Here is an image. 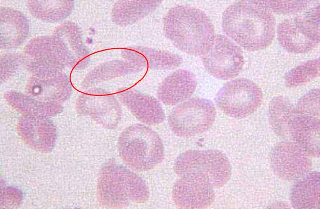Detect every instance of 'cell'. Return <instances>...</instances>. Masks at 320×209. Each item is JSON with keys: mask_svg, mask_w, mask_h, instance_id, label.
<instances>
[{"mask_svg": "<svg viewBox=\"0 0 320 209\" xmlns=\"http://www.w3.org/2000/svg\"><path fill=\"white\" fill-rule=\"evenodd\" d=\"M225 33L245 50L256 51L267 48L273 40L276 20L271 11L254 1L236 2L222 16Z\"/></svg>", "mask_w": 320, "mask_h": 209, "instance_id": "1", "label": "cell"}, {"mask_svg": "<svg viewBox=\"0 0 320 209\" xmlns=\"http://www.w3.org/2000/svg\"><path fill=\"white\" fill-rule=\"evenodd\" d=\"M166 37L178 49L187 54L203 55L215 37L214 25L201 9L186 5L171 8L163 23Z\"/></svg>", "mask_w": 320, "mask_h": 209, "instance_id": "2", "label": "cell"}, {"mask_svg": "<svg viewBox=\"0 0 320 209\" xmlns=\"http://www.w3.org/2000/svg\"><path fill=\"white\" fill-rule=\"evenodd\" d=\"M97 192L100 202L111 208H123L130 203H143L149 197V190L136 174L122 165L110 163L101 170Z\"/></svg>", "mask_w": 320, "mask_h": 209, "instance_id": "3", "label": "cell"}, {"mask_svg": "<svg viewBox=\"0 0 320 209\" xmlns=\"http://www.w3.org/2000/svg\"><path fill=\"white\" fill-rule=\"evenodd\" d=\"M119 156L130 168L146 171L153 169L164 158V147L159 135L150 127L135 124L126 128L118 141Z\"/></svg>", "mask_w": 320, "mask_h": 209, "instance_id": "4", "label": "cell"}, {"mask_svg": "<svg viewBox=\"0 0 320 209\" xmlns=\"http://www.w3.org/2000/svg\"><path fill=\"white\" fill-rule=\"evenodd\" d=\"M173 168L180 177L192 174L202 176L213 188L226 184L232 171L227 157L215 149L186 151L176 158Z\"/></svg>", "mask_w": 320, "mask_h": 209, "instance_id": "5", "label": "cell"}, {"mask_svg": "<svg viewBox=\"0 0 320 209\" xmlns=\"http://www.w3.org/2000/svg\"><path fill=\"white\" fill-rule=\"evenodd\" d=\"M276 32L280 44L289 52L301 54L313 50L319 43V5L303 15L282 21Z\"/></svg>", "mask_w": 320, "mask_h": 209, "instance_id": "6", "label": "cell"}, {"mask_svg": "<svg viewBox=\"0 0 320 209\" xmlns=\"http://www.w3.org/2000/svg\"><path fill=\"white\" fill-rule=\"evenodd\" d=\"M216 114L215 107L211 101L195 97L174 107L168 116V123L176 135L190 138L209 129Z\"/></svg>", "mask_w": 320, "mask_h": 209, "instance_id": "7", "label": "cell"}, {"mask_svg": "<svg viewBox=\"0 0 320 209\" xmlns=\"http://www.w3.org/2000/svg\"><path fill=\"white\" fill-rule=\"evenodd\" d=\"M263 93L253 81L238 78L226 83L218 91L215 102L227 116L244 118L254 113L261 106Z\"/></svg>", "mask_w": 320, "mask_h": 209, "instance_id": "8", "label": "cell"}, {"mask_svg": "<svg viewBox=\"0 0 320 209\" xmlns=\"http://www.w3.org/2000/svg\"><path fill=\"white\" fill-rule=\"evenodd\" d=\"M202 62L212 76L225 80L238 75L244 61L241 48L227 37L218 34L202 55Z\"/></svg>", "mask_w": 320, "mask_h": 209, "instance_id": "9", "label": "cell"}, {"mask_svg": "<svg viewBox=\"0 0 320 209\" xmlns=\"http://www.w3.org/2000/svg\"><path fill=\"white\" fill-rule=\"evenodd\" d=\"M31 64L33 75L27 88L29 96L39 100L56 103L69 96L70 87L59 67Z\"/></svg>", "mask_w": 320, "mask_h": 209, "instance_id": "10", "label": "cell"}, {"mask_svg": "<svg viewBox=\"0 0 320 209\" xmlns=\"http://www.w3.org/2000/svg\"><path fill=\"white\" fill-rule=\"evenodd\" d=\"M310 155L294 142H282L270 154V163L274 174L286 181L297 180L310 171Z\"/></svg>", "mask_w": 320, "mask_h": 209, "instance_id": "11", "label": "cell"}, {"mask_svg": "<svg viewBox=\"0 0 320 209\" xmlns=\"http://www.w3.org/2000/svg\"><path fill=\"white\" fill-rule=\"evenodd\" d=\"M172 199L180 208L198 209L210 206L213 202V187L203 176L188 175L176 182L172 189Z\"/></svg>", "mask_w": 320, "mask_h": 209, "instance_id": "12", "label": "cell"}, {"mask_svg": "<svg viewBox=\"0 0 320 209\" xmlns=\"http://www.w3.org/2000/svg\"><path fill=\"white\" fill-rule=\"evenodd\" d=\"M83 95L77 100V109L106 128H115L122 115L121 107L112 95L103 90Z\"/></svg>", "mask_w": 320, "mask_h": 209, "instance_id": "13", "label": "cell"}, {"mask_svg": "<svg viewBox=\"0 0 320 209\" xmlns=\"http://www.w3.org/2000/svg\"><path fill=\"white\" fill-rule=\"evenodd\" d=\"M18 131L27 144L42 152L50 151L57 138L54 124L46 116L25 115L19 121Z\"/></svg>", "mask_w": 320, "mask_h": 209, "instance_id": "14", "label": "cell"}, {"mask_svg": "<svg viewBox=\"0 0 320 209\" xmlns=\"http://www.w3.org/2000/svg\"><path fill=\"white\" fill-rule=\"evenodd\" d=\"M119 98L130 112L144 124L157 125L165 119L160 103L153 96L134 89H128L119 93Z\"/></svg>", "mask_w": 320, "mask_h": 209, "instance_id": "15", "label": "cell"}, {"mask_svg": "<svg viewBox=\"0 0 320 209\" xmlns=\"http://www.w3.org/2000/svg\"><path fill=\"white\" fill-rule=\"evenodd\" d=\"M197 87L195 76L191 72L179 69L166 77L157 92L159 100L164 104L172 106L188 99Z\"/></svg>", "mask_w": 320, "mask_h": 209, "instance_id": "16", "label": "cell"}, {"mask_svg": "<svg viewBox=\"0 0 320 209\" xmlns=\"http://www.w3.org/2000/svg\"><path fill=\"white\" fill-rule=\"evenodd\" d=\"M122 55L125 60L143 69L170 70L179 66L183 62L182 58L177 54L145 47H129L123 50Z\"/></svg>", "mask_w": 320, "mask_h": 209, "instance_id": "17", "label": "cell"}, {"mask_svg": "<svg viewBox=\"0 0 320 209\" xmlns=\"http://www.w3.org/2000/svg\"><path fill=\"white\" fill-rule=\"evenodd\" d=\"M25 52L34 63L59 67L69 59V53L65 44L57 37H39L31 40Z\"/></svg>", "mask_w": 320, "mask_h": 209, "instance_id": "18", "label": "cell"}, {"mask_svg": "<svg viewBox=\"0 0 320 209\" xmlns=\"http://www.w3.org/2000/svg\"><path fill=\"white\" fill-rule=\"evenodd\" d=\"M289 132L293 142L310 156L319 157V119L297 113L289 123Z\"/></svg>", "mask_w": 320, "mask_h": 209, "instance_id": "19", "label": "cell"}, {"mask_svg": "<svg viewBox=\"0 0 320 209\" xmlns=\"http://www.w3.org/2000/svg\"><path fill=\"white\" fill-rule=\"evenodd\" d=\"M319 172H309L292 186L290 200L292 207L298 209L319 208Z\"/></svg>", "mask_w": 320, "mask_h": 209, "instance_id": "20", "label": "cell"}, {"mask_svg": "<svg viewBox=\"0 0 320 209\" xmlns=\"http://www.w3.org/2000/svg\"><path fill=\"white\" fill-rule=\"evenodd\" d=\"M29 24L19 11L8 8H1V44L4 48L20 45L27 37Z\"/></svg>", "mask_w": 320, "mask_h": 209, "instance_id": "21", "label": "cell"}, {"mask_svg": "<svg viewBox=\"0 0 320 209\" xmlns=\"http://www.w3.org/2000/svg\"><path fill=\"white\" fill-rule=\"evenodd\" d=\"M161 1H119L112 11V19L116 24L126 26L136 23L153 12Z\"/></svg>", "mask_w": 320, "mask_h": 209, "instance_id": "22", "label": "cell"}, {"mask_svg": "<svg viewBox=\"0 0 320 209\" xmlns=\"http://www.w3.org/2000/svg\"><path fill=\"white\" fill-rule=\"evenodd\" d=\"M5 98L13 108L25 115L48 117L54 116L62 110L59 103L39 100L16 92H7Z\"/></svg>", "mask_w": 320, "mask_h": 209, "instance_id": "23", "label": "cell"}, {"mask_svg": "<svg viewBox=\"0 0 320 209\" xmlns=\"http://www.w3.org/2000/svg\"><path fill=\"white\" fill-rule=\"evenodd\" d=\"M296 113V107L287 98L283 96L273 98L269 104L268 116L274 132L284 138L290 137L289 123Z\"/></svg>", "mask_w": 320, "mask_h": 209, "instance_id": "24", "label": "cell"}, {"mask_svg": "<svg viewBox=\"0 0 320 209\" xmlns=\"http://www.w3.org/2000/svg\"><path fill=\"white\" fill-rule=\"evenodd\" d=\"M71 1H29L28 7L32 15L44 21L54 22L68 16L73 8Z\"/></svg>", "mask_w": 320, "mask_h": 209, "instance_id": "25", "label": "cell"}, {"mask_svg": "<svg viewBox=\"0 0 320 209\" xmlns=\"http://www.w3.org/2000/svg\"><path fill=\"white\" fill-rule=\"evenodd\" d=\"M142 70L138 65L126 60L109 61L96 67L90 72L85 80V84L92 85Z\"/></svg>", "mask_w": 320, "mask_h": 209, "instance_id": "26", "label": "cell"}, {"mask_svg": "<svg viewBox=\"0 0 320 209\" xmlns=\"http://www.w3.org/2000/svg\"><path fill=\"white\" fill-rule=\"evenodd\" d=\"M319 58L303 63L288 72L285 75V82L288 87L293 88L308 82L319 76Z\"/></svg>", "mask_w": 320, "mask_h": 209, "instance_id": "27", "label": "cell"}, {"mask_svg": "<svg viewBox=\"0 0 320 209\" xmlns=\"http://www.w3.org/2000/svg\"><path fill=\"white\" fill-rule=\"evenodd\" d=\"M295 107L297 113L319 120V89H313L305 93Z\"/></svg>", "mask_w": 320, "mask_h": 209, "instance_id": "28", "label": "cell"}, {"mask_svg": "<svg viewBox=\"0 0 320 209\" xmlns=\"http://www.w3.org/2000/svg\"><path fill=\"white\" fill-rule=\"evenodd\" d=\"M271 11L280 13H295L306 9L308 6L307 1H254Z\"/></svg>", "mask_w": 320, "mask_h": 209, "instance_id": "29", "label": "cell"}, {"mask_svg": "<svg viewBox=\"0 0 320 209\" xmlns=\"http://www.w3.org/2000/svg\"><path fill=\"white\" fill-rule=\"evenodd\" d=\"M58 37L66 45L69 44L71 48L76 50L78 53L84 54L86 51L82 46L83 42L81 40L78 29L71 25H65L61 26L57 31Z\"/></svg>", "mask_w": 320, "mask_h": 209, "instance_id": "30", "label": "cell"}, {"mask_svg": "<svg viewBox=\"0 0 320 209\" xmlns=\"http://www.w3.org/2000/svg\"><path fill=\"white\" fill-rule=\"evenodd\" d=\"M23 194L18 189L9 186L1 190V206L4 208H13L18 206L22 202Z\"/></svg>", "mask_w": 320, "mask_h": 209, "instance_id": "31", "label": "cell"}, {"mask_svg": "<svg viewBox=\"0 0 320 209\" xmlns=\"http://www.w3.org/2000/svg\"><path fill=\"white\" fill-rule=\"evenodd\" d=\"M20 60L14 54H6L1 58V80L10 76L17 69Z\"/></svg>", "mask_w": 320, "mask_h": 209, "instance_id": "32", "label": "cell"}]
</instances>
